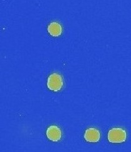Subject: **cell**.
I'll return each instance as SVG.
<instances>
[{
    "mask_svg": "<svg viewBox=\"0 0 131 152\" xmlns=\"http://www.w3.org/2000/svg\"><path fill=\"white\" fill-rule=\"evenodd\" d=\"M84 138L88 142H98L100 138V133L95 128H88L85 131Z\"/></svg>",
    "mask_w": 131,
    "mask_h": 152,
    "instance_id": "obj_4",
    "label": "cell"
},
{
    "mask_svg": "<svg viewBox=\"0 0 131 152\" xmlns=\"http://www.w3.org/2000/svg\"><path fill=\"white\" fill-rule=\"evenodd\" d=\"M48 31L52 37H58L62 33V28L58 23L52 22L48 26Z\"/></svg>",
    "mask_w": 131,
    "mask_h": 152,
    "instance_id": "obj_5",
    "label": "cell"
},
{
    "mask_svg": "<svg viewBox=\"0 0 131 152\" xmlns=\"http://www.w3.org/2000/svg\"><path fill=\"white\" fill-rule=\"evenodd\" d=\"M127 138V133L120 128L111 129L108 133V140L111 143H120L125 142Z\"/></svg>",
    "mask_w": 131,
    "mask_h": 152,
    "instance_id": "obj_1",
    "label": "cell"
},
{
    "mask_svg": "<svg viewBox=\"0 0 131 152\" xmlns=\"http://www.w3.org/2000/svg\"><path fill=\"white\" fill-rule=\"evenodd\" d=\"M63 79L60 75L57 73H53L49 76L47 81V86L54 91H58L62 89L63 86Z\"/></svg>",
    "mask_w": 131,
    "mask_h": 152,
    "instance_id": "obj_2",
    "label": "cell"
},
{
    "mask_svg": "<svg viewBox=\"0 0 131 152\" xmlns=\"http://www.w3.org/2000/svg\"><path fill=\"white\" fill-rule=\"evenodd\" d=\"M46 137L52 142H58L62 138V132L56 125H52L48 128Z\"/></svg>",
    "mask_w": 131,
    "mask_h": 152,
    "instance_id": "obj_3",
    "label": "cell"
}]
</instances>
